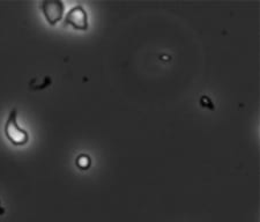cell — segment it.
Returning <instances> with one entry per match:
<instances>
[{
	"mask_svg": "<svg viewBox=\"0 0 260 222\" xmlns=\"http://www.w3.org/2000/svg\"><path fill=\"white\" fill-rule=\"evenodd\" d=\"M5 136L14 146H24L29 141V133L19 125L18 110L13 109L5 124Z\"/></svg>",
	"mask_w": 260,
	"mask_h": 222,
	"instance_id": "cell-1",
	"label": "cell"
},
{
	"mask_svg": "<svg viewBox=\"0 0 260 222\" xmlns=\"http://www.w3.org/2000/svg\"><path fill=\"white\" fill-rule=\"evenodd\" d=\"M64 26H71L75 30H88V14L85 8L77 5L67 12L64 19Z\"/></svg>",
	"mask_w": 260,
	"mask_h": 222,
	"instance_id": "cell-2",
	"label": "cell"
},
{
	"mask_svg": "<svg viewBox=\"0 0 260 222\" xmlns=\"http://www.w3.org/2000/svg\"><path fill=\"white\" fill-rule=\"evenodd\" d=\"M41 8L45 20H47L50 26H54V24H57L60 20H62L65 6L59 0H56V2H43L41 4Z\"/></svg>",
	"mask_w": 260,
	"mask_h": 222,
	"instance_id": "cell-3",
	"label": "cell"
},
{
	"mask_svg": "<svg viewBox=\"0 0 260 222\" xmlns=\"http://www.w3.org/2000/svg\"><path fill=\"white\" fill-rule=\"evenodd\" d=\"M77 166L80 168L81 170H87L90 166V158L87 155H80L77 160Z\"/></svg>",
	"mask_w": 260,
	"mask_h": 222,
	"instance_id": "cell-4",
	"label": "cell"
}]
</instances>
